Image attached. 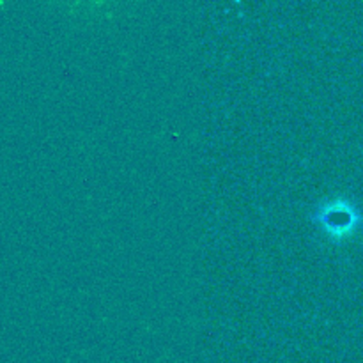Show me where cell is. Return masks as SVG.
<instances>
[{
	"mask_svg": "<svg viewBox=\"0 0 363 363\" xmlns=\"http://www.w3.org/2000/svg\"><path fill=\"white\" fill-rule=\"evenodd\" d=\"M319 218H321V223L330 234L342 238L357 229L362 215L351 202L344 201V199H337V201L328 202L323 208V211L319 213Z\"/></svg>",
	"mask_w": 363,
	"mask_h": 363,
	"instance_id": "1",
	"label": "cell"
}]
</instances>
